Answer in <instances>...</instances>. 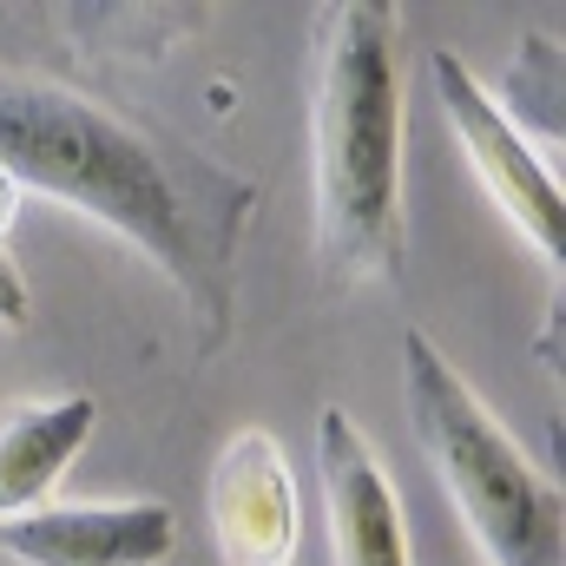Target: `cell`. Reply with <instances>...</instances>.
Here are the masks:
<instances>
[{"label": "cell", "instance_id": "obj_7", "mask_svg": "<svg viewBox=\"0 0 566 566\" xmlns=\"http://www.w3.org/2000/svg\"><path fill=\"white\" fill-rule=\"evenodd\" d=\"M171 547H178V514L165 501L33 507L0 521V554L20 566H165Z\"/></svg>", "mask_w": 566, "mask_h": 566}, {"label": "cell", "instance_id": "obj_8", "mask_svg": "<svg viewBox=\"0 0 566 566\" xmlns=\"http://www.w3.org/2000/svg\"><path fill=\"white\" fill-rule=\"evenodd\" d=\"M93 422H99V402L86 389L53 402H20L0 416V521L33 514L53 494V481L80 461Z\"/></svg>", "mask_w": 566, "mask_h": 566}, {"label": "cell", "instance_id": "obj_6", "mask_svg": "<svg viewBox=\"0 0 566 566\" xmlns=\"http://www.w3.org/2000/svg\"><path fill=\"white\" fill-rule=\"evenodd\" d=\"M303 534L296 474L283 461V441L264 428H244L224 441L211 468V541L224 566H290Z\"/></svg>", "mask_w": 566, "mask_h": 566}, {"label": "cell", "instance_id": "obj_1", "mask_svg": "<svg viewBox=\"0 0 566 566\" xmlns=\"http://www.w3.org/2000/svg\"><path fill=\"white\" fill-rule=\"evenodd\" d=\"M0 171L119 231L178 283L198 343H231L238 238L258 211L244 171L53 73H0Z\"/></svg>", "mask_w": 566, "mask_h": 566}, {"label": "cell", "instance_id": "obj_9", "mask_svg": "<svg viewBox=\"0 0 566 566\" xmlns=\"http://www.w3.org/2000/svg\"><path fill=\"white\" fill-rule=\"evenodd\" d=\"M27 310H33L27 277H20V264L0 251V329H20V323H27Z\"/></svg>", "mask_w": 566, "mask_h": 566}, {"label": "cell", "instance_id": "obj_3", "mask_svg": "<svg viewBox=\"0 0 566 566\" xmlns=\"http://www.w3.org/2000/svg\"><path fill=\"white\" fill-rule=\"evenodd\" d=\"M402 389L409 422L428 468L441 474L454 514L494 566H566V501L527 461V448L501 428V416L468 389V376L428 343L402 336Z\"/></svg>", "mask_w": 566, "mask_h": 566}, {"label": "cell", "instance_id": "obj_2", "mask_svg": "<svg viewBox=\"0 0 566 566\" xmlns=\"http://www.w3.org/2000/svg\"><path fill=\"white\" fill-rule=\"evenodd\" d=\"M316 271L336 290L402 283V73L396 7L336 0L316 13Z\"/></svg>", "mask_w": 566, "mask_h": 566}, {"label": "cell", "instance_id": "obj_5", "mask_svg": "<svg viewBox=\"0 0 566 566\" xmlns=\"http://www.w3.org/2000/svg\"><path fill=\"white\" fill-rule=\"evenodd\" d=\"M316 474H323V514H329L336 566H416L396 481H389L376 441L363 434V422L336 402L316 416Z\"/></svg>", "mask_w": 566, "mask_h": 566}, {"label": "cell", "instance_id": "obj_4", "mask_svg": "<svg viewBox=\"0 0 566 566\" xmlns=\"http://www.w3.org/2000/svg\"><path fill=\"white\" fill-rule=\"evenodd\" d=\"M428 80H434V99L448 113V133L461 139L474 178L488 185V198L501 205V218L560 271L566 264V191H560V171L534 151V139L507 119V106L468 73L461 53H428Z\"/></svg>", "mask_w": 566, "mask_h": 566}, {"label": "cell", "instance_id": "obj_10", "mask_svg": "<svg viewBox=\"0 0 566 566\" xmlns=\"http://www.w3.org/2000/svg\"><path fill=\"white\" fill-rule=\"evenodd\" d=\"M13 211H20V191H13V178L0 171V238L13 231Z\"/></svg>", "mask_w": 566, "mask_h": 566}]
</instances>
